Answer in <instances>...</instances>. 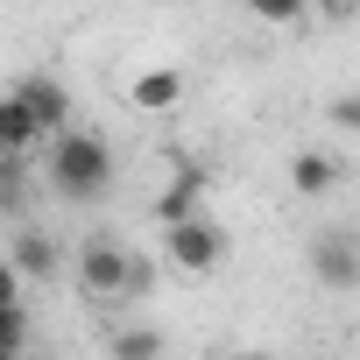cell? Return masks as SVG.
<instances>
[{"label":"cell","mask_w":360,"mask_h":360,"mask_svg":"<svg viewBox=\"0 0 360 360\" xmlns=\"http://www.w3.org/2000/svg\"><path fill=\"white\" fill-rule=\"evenodd\" d=\"M43 184L64 205H99L113 191V141L92 127H64L43 141Z\"/></svg>","instance_id":"1"},{"label":"cell","mask_w":360,"mask_h":360,"mask_svg":"<svg viewBox=\"0 0 360 360\" xmlns=\"http://www.w3.org/2000/svg\"><path fill=\"white\" fill-rule=\"evenodd\" d=\"M71 269H78V290H85L92 304L141 297V290H148V276H155V262H148V255H134V248H120V240H106V233H92V240L71 255Z\"/></svg>","instance_id":"2"},{"label":"cell","mask_w":360,"mask_h":360,"mask_svg":"<svg viewBox=\"0 0 360 360\" xmlns=\"http://www.w3.org/2000/svg\"><path fill=\"white\" fill-rule=\"evenodd\" d=\"M226 255H233V233L212 219V205H205V212H191V219H176V226H162V262H169L176 276H191V283L219 276V269H226Z\"/></svg>","instance_id":"3"},{"label":"cell","mask_w":360,"mask_h":360,"mask_svg":"<svg viewBox=\"0 0 360 360\" xmlns=\"http://www.w3.org/2000/svg\"><path fill=\"white\" fill-rule=\"evenodd\" d=\"M205 205H212V162H198V155H169L162 191L148 198L155 226H176V219H191V212H205Z\"/></svg>","instance_id":"4"},{"label":"cell","mask_w":360,"mask_h":360,"mask_svg":"<svg viewBox=\"0 0 360 360\" xmlns=\"http://www.w3.org/2000/svg\"><path fill=\"white\" fill-rule=\"evenodd\" d=\"M304 269H311V283L318 290H360V233H311V248H304Z\"/></svg>","instance_id":"5"},{"label":"cell","mask_w":360,"mask_h":360,"mask_svg":"<svg viewBox=\"0 0 360 360\" xmlns=\"http://www.w3.org/2000/svg\"><path fill=\"white\" fill-rule=\"evenodd\" d=\"M8 92L29 106V120H36V134H43V141L71 127V85H64V78H50V71H29V78H15Z\"/></svg>","instance_id":"6"},{"label":"cell","mask_w":360,"mask_h":360,"mask_svg":"<svg viewBox=\"0 0 360 360\" xmlns=\"http://www.w3.org/2000/svg\"><path fill=\"white\" fill-rule=\"evenodd\" d=\"M8 262L22 269V283H57V276L71 269L64 240H57V233H43V226H29V219H15V240H8Z\"/></svg>","instance_id":"7"},{"label":"cell","mask_w":360,"mask_h":360,"mask_svg":"<svg viewBox=\"0 0 360 360\" xmlns=\"http://www.w3.org/2000/svg\"><path fill=\"white\" fill-rule=\"evenodd\" d=\"M339 184H346V162H339V155H325V148H297V155H290V191H297V198L318 205V198H332Z\"/></svg>","instance_id":"8"},{"label":"cell","mask_w":360,"mask_h":360,"mask_svg":"<svg viewBox=\"0 0 360 360\" xmlns=\"http://www.w3.org/2000/svg\"><path fill=\"white\" fill-rule=\"evenodd\" d=\"M176 99H184V71H176V64L134 71V85H127V106H134V113H169Z\"/></svg>","instance_id":"9"},{"label":"cell","mask_w":360,"mask_h":360,"mask_svg":"<svg viewBox=\"0 0 360 360\" xmlns=\"http://www.w3.org/2000/svg\"><path fill=\"white\" fill-rule=\"evenodd\" d=\"M36 205V169L29 155H0V219H22Z\"/></svg>","instance_id":"10"},{"label":"cell","mask_w":360,"mask_h":360,"mask_svg":"<svg viewBox=\"0 0 360 360\" xmlns=\"http://www.w3.org/2000/svg\"><path fill=\"white\" fill-rule=\"evenodd\" d=\"M162 353H169L162 325H113L106 332V360H162Z\"/></svg>","instance_id":"11"},{"label":"cell","mask_w":360,"mask_h":360,"mask_svg":"<svg viewBox=\"0 0 360 360\" xmlns=\"http://www.w3.org/2000/svg\"><path fill=\"white\" fill-rule=\"evenodd\" d=\"M43 134H36V120H29V106L15 99V92H0V155H29Z\"/></svg>","instance_id":"12"},{"label":"cell","mask_w":360,"mask_h":360,"mask_svg":"<svg viewBox=\"0 0 360 360\" xmlns=\"http://www.w3.org/2000/svg\"><path fill=\"white\" fill-rule=\"evenodd\" d=\"M240 8H248V15H262L269 29H297V22L311 15V8H304V0H240Z\"/></svg>","instance_id":"13"},{"label":"cell","mask_w":360,"mask_h":360,"mask_svg":"<svg viewBox=\"0 0 360 360\" xmlns=\"http://www.w3.org/2000/svg\"><path fill=\"white\" fill-rule=\"evenodd\" d=\"M0 353H29V304H0Z\"/></svg>","instance_id":"14"},{"label":"cell","mask_w":360,"mask_h":360,"mask_svg":"<svg viewBox=\"0 0 360 360\" xmlns=\"http://www.w3.org/2000/svg\"><path fill=\"white\" fill-rule=\"evenodd\" d=\"M325 120H332L339 134H360V92H332V99H325Z\"/></svg>","instance_id":"15"},{"label":"cell","mask_w":360,"mask_h":360,"mask_svg":"<svg viewBox=\"0 0 360 360\" xmlns=\"http://www.w3.org/2000/svg\"><path fill=\"white\" fill-rule=\"evenodd\" d=\"M0 304H22V269L0 255Z\"/></svg>","instance_id":"16"},{"label":"cell","mask_w":360,"mask_h":360,"mask_svg":"<svg viewBox=\"0 0 360 360\" xmlns=\"http://www.w3.org/2000/svg\"><path fill=\"white\" fill-rule=\"evenodd\" d=\"M304 8H325V15H339V0H304Z\"/></svg>","instance_id":"17"},{"label":"cell","mask_w":360,"mask_h":360,"mask_svg":"<svg viewBox=\"0 0 360 360\" xmlns=\"http://www.w3.org/2000/svg\"><path fill=\"white\" fill-rule=\"evenodd\" d=\"M339 15H360V0H339Z\"/></svg>","instance_id":"18"},{"label":"cell","mask_w":360,"mask_h":360,"mask_svg":"<svg viewBox=\"0 0 360 360\" xmlns=\"http://www.w3.org/2000/svg\"><path fill=\"white\" fill-rule=\"evenodd\" d=\"M0 360H29V353H0Z\"/></svg>","instance_id":"19"},{"label":"cell","mask_w":360,"mask_h":360,"mask_svg":"<svg viewBox=\"0 0 360 360\" xmlns=\"http://www.w3.org/2000/svg\"><path fill=\"white\" fill-rule=\"evenodd\" d=\"M248 360H269V353H248Z\"/></svg>","instance_id":"20"}]
</instances>
